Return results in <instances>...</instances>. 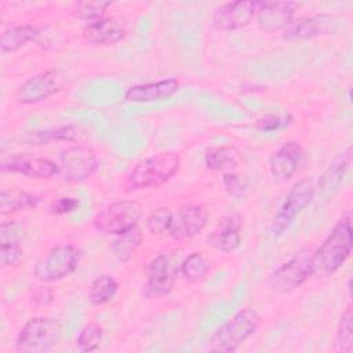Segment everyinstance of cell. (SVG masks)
I'll return each instance as SVG.
<instances>
[{
  "label": "cell",
  "instance_id": "obj_1",
  "mask_svg": "<svg viewBox=\"0 0 353 353\" xmlns=\"http://www.w3.org/2000/svg\"><path fill=\"white\" fill-rule=\"evenodd\" d=\"M353 245V229L352 216L349 212L342 215L334 225L332 230L320 244V247L312 252L313 273L321 277H330L339 270L352 252Z\"/></svg>",
  "mask_w": 353,
  "mask_h": 353
},
{
  "label": "cell",
  "instance_id": "obj_2",
  "mask_svg": "<svg viewBox=\"0 0 353 353\" xmlns=\"http://www.w3.org/2000/svg\"><path fill=\"white\" fill-rule=\"evenodd\" d=\"M179 167L181 159L178 153L163 152L152 154L131 168L125 176L124 186L127 190L156 189L168 182Z\"/></svg>",
  "mask_w": 353,
  "mask_h": 353
},
{
  "label": "cell",
  "instance_id": "obj_3",
  "mask_svg": "<svg viewBox=\"0 0 353 353\" xmlns=\"http://www.w3.org/2000/svg\"><path fill=\"white\" fill-rule=\"evenodd\" d=\"M259 325L261 316L254 309H240L214 331L208 339V349L218 353H232L250 339Z\"/></svg>",
  "mask_w": 353,
  "mask_h": 353
},
{
  "label": "cell",
  "instance_id": "obj_4",
  "mask_svg": "<svg viewBox=\"0 0 353 353\" xmlns=\"http://www.w3.org/2000/svg\"><path fill=\"white\" fill-rule=\"evenodd\" d=\"M83 252L74 244H57L36 263L34 277L43 283L61 281L73 274Z\"/></svg>",
  "mask_w": 353,
  "mask_h": 353
},
{
  "label": "cell",
  "instance_id": "obj_5",
  "mask_svg": "<svg viewBox=\"0 0 353 353\" xmlns=\"http://www.w3.org/2000/svg\"><path fill=\"white\" fill-rule=\"evenodd\" d=\"M62 325L52 317H33L18 332L15 349L22 353H44L58 343Z\"/></svg>",
  "mask_w": 353,
  "mask_h": 353
},
{
  "label": "cell",
  "instance_id": "obj_6",
  "mask_svg": "<svg viewBox=\"0 0 353 353\" xmlns=\"http://www.w3.org/2000/svg\"><path fill=\"white\" fill-rule=\"evenodd\" d=\"M314 194L316 188L307 178L299 179L291 186L272 222V236L274 240L280 239L290 229L296 216L313 201Z\"/></svg>",
  "mask_w": 353,
  "mask_h": 353
},
{
  "label": "cell",
  "instance_id": "obj_7",
  "mask_svg": "<svg viewBox=\"0 0 353 353\" xmlns=\"http://www.w3.org/2000/svg\"><path fill=\"white\" fill-rule=\"evenodd\" d=\"M142 205L135 200H119L99 210L92 218L94 228L103 234H120L138 225Z\"/></svg>",
  "mask_w": 353,
  "mask_h": 353
},
{
  "label": "cell",
  "instance_id": "obj_8",
  "mask_svg": "<svg viewBox=\"0 0 353 353\" xmlns=\"http://www.w3.org/2000/svg\"><path fill=\"white\" fill-rule=\"evenodd\" d=\"M312 274V252L302 248L269 274L268 285L277 292H291L302 287Z\"/></svg>",
  "mask_w": 353,
  "mask_h": 353
},
{
  "label": "cell",
  "instance_id": "obj_9",
  "mask_svg": "<svg viewBox=\"0 0 353 353\" xmlns=\"http://www.w3.org/2000/svg\"><path fill=\"white\" fill-rule=\"evenodd\" d=\"M59 175L70 183L87 181L98 170L99 161L95 152L85 145H72L59 154Z\"/></svg>",
  "mask_w": 353,
  "mask_h": 353
},
{
  "label": "cell",
  "instance_id": "obj_10",
  "mask_svg": "<svg viewBox=\"0 0 353 353\" xmlns=\"http://www.w3.org/2000/svg\"><path fill=\"white\" fill-rule=\"evenodd\" d=\"M65 74L59 69H48L26 79L15 91L21 105H33L61 92L65 87Z\"/></svg>",
  "mask_w": 353,
  "mask_h": 353
},
{
  "label": "cell",
  "instance_id": "obj_11",
  "mask_svg": "<svg viewBox=\"0 0 353 353\" xmlns=\"http://www.w3.org/2000/svg\"><path fill=\"white\" fill-rule=\"evenodd\" d=\"M1 172L19 174L34 179H51L59 175V165L46 157L29 153H12L4 156L0 161Z\"/></svg>",
  "mask_w": 353,
  "mask_h": 353
},
{
  "label": "cell",
  "instance_id": "obj_12",
  "mask_svg": "<svg viewBox=\"0 0 353 353\" xmlns=\"http://www.w3.org/2000/svg\"><path fill=\"white\" fill-rule=\"evenodd\" d=\"M262 1L239 0L218 6L212 14V26L219 32H232L247 26L256 17Z\"/></svg>",
  "mask_w": 353,
  "mask_h": 353
},
{
  "label": "cell",
  "instance_id": "obj_13",
  "mask_svg": "<svg viewBox=\"0 0 353 353\" xmlns=\"http://www.w3.org/2000/svg\"><path fill=\"white\" fill-rule=\"evenodd\" d=\"M208 214L197 204H183L172 215L168 234L176 241H186L203 232L207 226Z\"/></svg>",
  "mask_w": 353,
  "mask_h": 353
},
{
  "label": "cell",
  "instance_id": "obj_14",
  "mask_svg": "<svg viewBox=\"0 0 353 353\" xmlns=\"http://www.w3.org/2000/svg\"><path fill=\"white\" fill-rule=\"evenodd\" d=\"M175 283V269L171 259L160 254L154 256L146 268V283L143 295L149 299H160L168 295Z\"/></svg>",
  "mask_w": 353,
  "mask_h": 353
},
{
  "label": "cell",
  "instance_id": "obj_15",
  "mask_svg": "<svg viewBox=\"0 0 353 353\" xmlns=\"http://www.w3.org/2000/svg\"><path fill=\"white\" fill-rule=\"evenodd\" d=\"M338 28L339 21L331 15H303L292 19L291 23L283 30V36L288 40H305L319 36L334 34Z\"/></svg>",
  "mask_w": 353,
  "mask_h": 353
},
{
  "label": "cell",
  "instance_id": "obj_16",
  "mask_svg": "<svg viewBox=\"0 0 353 353\" xmlns=\"http://www.w3.org/2000/svg\"><path fill=\"white\" fill-rule=\"evenodd\" d=\"M299 7L294 1H262L261 8L256 12V25L265 33H273L284 30Z\"/></svg>",
  "mask_w": 353,
  "mask_h": 353
},
{
  "label": "cell",
  "instance_id": "obj_17",
  "mask_svg": "<svg viewBox=\"0 0 353 353\" xmlns=\"http://www.w3.org/2000/svg\"><path fill=\"white\" fill-rule=\"evenodd\" d=\"M81 34L83 39L92 46H114L125 37L127 29L120 19L114 17H103L87 22Z\"/></svg>",
  "mask_w": 353,
  "mask_h": 353
},
{
  "label": "cell",
  "instance_id": "obj_18",
  "mask_svg": "<svg viewBox=\"0 0 353 353\" xmlns=\"http://www.w3.org/2000/svg\"><path fill=\"white\" fill-rule=\"evenodd\" d=\"M305 159L303 148L295 142L288 141L283 143L269 159L270 172L279 179H290L301 168Z\"/></svg>",
  "mask_w": 353,
  "mask_h": 353
},
{
  "label": "cell",
  "instance_id": "obj_19",
  "mask_svg": "<svg viewBox=\"0 0 353 353\" xmlns=\"http://www.w3.org/2000/svg\"><path fill=\"white\" fill-rule=\"evenodd\" d=\"M353 160V149L347 146L345 150L336 154V157L330 163V165L320 175L317 190L319 194L324 199H328L335 192L339 190L346 172L349 171Z\"/></svg>",
  "mask_w": 353,
  "mask_h": 353
},
{
  "label": "cell",
  "instance_id": "obj_20",
  "mask_svg": "<svg viewBox=\"0 0 353 353\" xmlns=\"http://www.w3.org/2000/svg\"><path fill=\"white\" fill-rule=\"evenodd\" d=\"M178 90H179V81L174 77H168V79H163L153 83L131 85L127 88L124 94V99L127 102H135V103L163 101L172 97Z\"/></svg>",
  "mask_w": 353,
  "mask_h": 353
},
{
  "label": "cell",
  "instance_id": "obj_21",
  "mask_svg": "<svg viewBox=\"0 0 353 353\" xmlns=\"http://www.w3.org/2000/svg\"><path fill=\"white\" fill-rule=\"evenodd\" d=\"M241 226L243 222L236 214L223 216L216 229L208 236V244L222 252L234 251L241 243Z\"/></svg>",
  "mask_w": 353,
  "mask_h": 353
},
{
  "label": "cell",
  "instance_id": "obj_22",
  "mask_svg": "<svg viewBox=\"0 0 353 353\" xmlns=\"http://www.w3.org/2000/svg\"><path fill=\"white\" fill-rule=\"evenodd\" d=\"M40 34V30L30 23L11 25L3 30L0 37V50L3 54L15 52L25 47L28 43L34 41Z\"/></svg>",
  "mask_w": 353,
  "mask_h": 353
},
{
  "label": "cell",
  "instance_id": "obj_23",
  "mask_svg": "<svg viewBox=\"0 0 353 353\" xmlns=\"http://www.w3.org/2000/svg\"><path fill=\"white\" fill-rule=\"evenodd\" d=\"M142 239V230L138 225L120 234H116L114 240L112 241V252L117 262L127 263L139 248Z\"/></svg>",
  "mask_w": 353,
  "mask_h": 353
},
{
  "label": "cell",
  "instance_id": "obj_24",
  "mask_svg": "<svg viewBox=\"0 0 353 353\" xmlns=\"http://www.w3.org/2000/svg\"><path fill=\"white\" fill-rule=\"evenodd\" d=\"M40 204V197L21 189H4L0 193V212L7 215L11 212L36 208Z\"/></svg>",
  "mask_w": 353,
  "mask_h": 353
},
{
  "label": "cell",
  "instance_id": "obj_25",
  "mask_svg": "<svg viewBox=\"0 0 353 353\" xmlns=\"http://www.w3.org/2000/svg\"><path fill=\"white\" fill-rule=\"evenodd\" d=\"M204 164L211 171H234L239 167V152L233 146L211 148L204 154Z\"/></svg>",
  "mask_w": 353,
  "mask_h": 353
},
{
  "label": "cell",
  "instance_id": "obj_26",
  "mask_svg": "<svg viewBox=\"0 0 353 353\" xmlns=\"http://www.w3.org/2000/svg\"><path fill=\"white\" fill-rule=\"evenodd\" d=\"M79 137V128L76 125H59L41 131H32L25 137L29 145H48L54 141L72 142Z\"/></svg>",
  "mask_w": 353,
  "mask_h": 353
},
{
  "label": "cell",
  "instance_id": "obj_27",
  "mask_svg": "<svg viewBox=\"0 0 353 353\" xmlns=\"http://www.w3.org/2000/svg\"><path fill=\"white\" fill-rule=\"evenodd\" d=\"M119 291V283L109 274H101L92 280L88 291V299L92 305L101 306L110 302Z\"/></svg>",
  "mask_w": 353,
  "mask_h": 353
},
{
  "label": "cell",
  "instance_id": "obj_28",
  "mask_svg": "<svg viewBox=\"0 0 353 353\" xmlns=\"http://www.w3.org/2000/svg\"><path fill=\"white\" fill-rule=\"evenodd\" d=\"M334 352L350 353L353 349V313L349 305L342 313L332 343Z\"/></svg>",
  "mask_w": 353,
  "mask_h": 353
},
{
  "label": "cell",
  "instance_id": "obj_29",
  "mask_svg": "<svg viewBox=\"0 0 353 353\" xmlns=\"http://www.w3.org/2000/svg\"><path fill=\"white\" fill-rule=\"evenodd\" d=\"M181 273L183 279L192 284L201 283L210 273V263L201 252L189 254L181 263Z\"/></svg>",
  "mask_w": 353,
  "mask_h": 353
},
{
  "label": "cell",
  "instance_id": "obj_30",
  "mask_svg": "<svg viewBox=\"0 0 353 353\" xmlns=\"http://www.w3.org/2000/svg\"><path fill=\"white\" fill-rule=\"evenodd\" d=\"M103 336V328L97 323H88L85 324L76 339V346L79 352L90 353L99 347Z\"/></svg>",
  "mask_w": 353,
  "mask_h": 353
},
{
  "label": "cell",
  "instance_id": "obj_31",
  "mask_svg": "<svg viewBox=\"0 0 353 353\" xmlns=\"http://www.w3.org/2000/svg\"><path fill=\"white\" fill-rule=\"evenodd\" d=\"M112 6L110 1H79L74 3L70 12L74 18L92 22L95 19L103 18L106 14V10Z\"/></svg>",
  "mask_w": 353,
  "mask_h": 353
},
{
  "label": "cell",
  "instance_id": "obj_32",
  "mask_svg": "<svg viewBox=\"0 0 353 353\" xmlns=\"http://www.w3.org/2000/svg\"><path fill=\"white\" fill-rule=\"evenodd\" d=\"M172 210L168 207H157L146 218V229L150 234L160 236L170 230L172 222Z\"/></svg>",
  "mask_w": 353,
  "mask_h": 353
},
{
  "label": "cell",
  "instance_id": "obj_33",
  "mask_svg": "<svg viewBox=\"0 0 353 353\" xmlns=\"http://www.w3.org/2000/svg\"><path fill=\"white\" fill-rule=\"evenodd\" d=\"M23 239V228L17 221H4L0 225V245L21 244Z\"/></svg>",
  "mask_w": 353,
  "mask_h": 353
},
{
  "label": "cell",
  "instance_id": "obj_34",
  "mask_svg": "<svg viewBox=\"0 0 353 353\" xmlns=\"http://www.w3.org/2000/svg\"><path fill=\"white\" fill-rule=\"evenodd\" d=\"M222 182H223V186H225L226 192L230 196H233V197H240L245 192V182H244V179L241 178V175H239L234 171L223 172Z\"/></svg>",
  "mask_w": 353,
  "mask_h": 353
},
{
  "label": "cell",
  "instance_id": "obj_35",
  "mask_svg": "<svg viewBox=\"0 0 353 353\" xmlns=\"http://www.w3.org/2000/svg\"><path fill=\"white\" fill-rule=\"evenodd\" d=\"M22 245L21 244H4L0 245V263L3 268L15 265L22 256Z\"/></svg>",
  "mask_w": 353,
  "mask_h": 353
},
{
  "label": "cell",
  "instance_id": "obj_36",
  "mask_svg": "<svg viewBox=\"0 0 353 353\" xmlns=\"http://www.w3.org/2000/svg\"><path fill=\"white\" fill-rule=\"evenodd\" d=\"M79 200L76 197H70V196H62L55 199L51 205L50 210L52 214L55 215H65L69 214L72 211H74L79 207Z\"/></svg>",
  "mask_w": 353,
  "mask_h": 353
},
{
  "label": "cell",
  "instance_id": "obj_37",
  "mask_svg": "<svg viewBox=\"0 0 353 353\" xmlns=\"http://www.w3.org/2000/svg\"><path fill=\"white\" fill-rule=\"evenodd\" d=\"M283 124H284L283 119H281L280 116H276V114L265 116L263 119H261V120L256 121V127H258L259 130H263V131L277 130V128H280Z\"/></svg>",
  "mask_w": 353,
  "mask_h": 353
},
{
  "label": "cell",
  "instance_id": "obj_38",
  "mask_svg": "<svg viewBox=\"0 0 353 353\" xmlns=\"http://www.w3.org/2000/svg\"><path fill=\"white\" fill-rule=\"evenodd\" d=\"M52 299H54V295L47 288H41L33 294V301L37 305H48Z\"/></svg>",
  "mask_w": 353,
  "mask_h": 353
}]
</instances>
